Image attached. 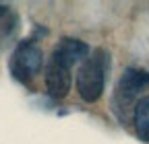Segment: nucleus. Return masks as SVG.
I'll return each mask as SVG.
<instances>
[{"mask_svg":"<svg viewBox=\"0 0 149 144\" xmlns=\"http://www.w3.org/2000/svg\"><path fill=\"white\" fill-rule=\"evenodd\" d=\"M87 51H89V47H87L85 41L66 37V39H62L58 45L54 47L52 62H56V64H60V66H64V68L70 70V66H74L77 62H81V60L87 58Z\"/></svg>","mask_w":149,"mask_h":144,"instance_id":"obj_3","label":"nucleus"},{"mask_svg":"<svg viewBox=\"0 0 149 144\" xmlns=\"http://www.w3.org/2000/svg\"><path fill=\"white\" fill-rule=\"evenodd\" d=\"M145 86H149V72H143L139 68H126L118 82V95L128 101L139 95Z\"/></svg>","mask_w":149,"mask_h":144,"instance_id":"obj_5","label":"nucleus"},{"mask_svg":"<svg viewBox=\"0 0 149 144\" xmlns=\"http://www.w3.org/2000/svg\"><path fill=\"white\" fill-rule=\"evenodd\" d=\"M4 10H6V8H4L2 4H0V16H2V14H4Z\"/></svg>","mask_w":149,"mask_h":144,"instance_id":"obj_7","label":"nucleus"},{"mask_svg":"<svg viewBox=\"0 0 149 144\" xmlns=\"http://www.w3.org/2000/svg\"><path fill=\"white\" fill-rule=\"evenodd\" d=\"M108 53L104 49H97L93 58H87L77 74V91L81 99L87 103L97 101L104 93V82H106V70H108Z\"/></svg>","mask_w":149,"mask_h":144,"instance_id":"obj_1","label":"nucleus"},{"mask_svg":"<svg viewBox=\"0 0 149 144\" xmlns=\"http://www.w3.org/2000/svg\"><path fill=\"white\" fill-rule=\"evenodd\" d=\"M135 130L141 140L149 142V97H143L135 105Z\"/></svg>","mask_w":149,"mask_h":144,"instance_id":"obj_6","label":"nucleus"},{"mask_svg":"<svg viewBox=\"0 0 149 144\" xmlns=\"http://www.w3.org/2000/svg\"><path fill=\"white\" fill-rule=\"evenodd\" d=\"M46 88L54 99L66 97L68 88H70V70L50 60V64L46 68Z\"/></svg>","mask_w":149,"mask_h":144,"instance_id":"obj_4","label":"nucleus"},{"mask_svg":"<svg viewBox=\"0 0 149 144\" xmlns=\"http://www.w3.org/2000/svg\"><path fill=\"white\" fill-rule=\"evenodd\" d=\"M42 49L37 47L31 41H23L13 53V60H10V72L13 76L19 78L21 82H29L33 74H37L42 68Z\"/></svg>","mask_w":149,"mask_h":144,"instance_id":"obj_2","label":"nucleus"}]
</instances>
